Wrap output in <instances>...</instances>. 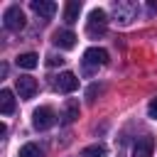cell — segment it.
<instances>
[{
    "label": "cell",
    "instance_id": "obj_1",
    "mask_svg": "<svg viewBox=\"0 0 157 157\" xmlns=\"http://www.w3.org/2000/svg\"><path fill=\"white\" fill-rule=\"evenodd\" d=\"M105 25H108V15H105V10L93 7V10H91V15H88L86 34H88V37H101V34L105 32Z\"/></svg>",
    "mask_w": 157,
    "mask_h": 157
},
{
    "label": "cell",
    "instance_id": "obj_2",
    "mask_svg": "<svg viewBox=\"0 0 157 157\" xmlns=\"http://www.w3.org/2000/svg\"><path fill=\"white\" fill-rule=\"evenodd\" d=\"M113 15H115V20L120 25H128L137 15V2H132V0H118V2H113Z\"/></svg>",
    "mask_w": 157,
    "mask_h": 157
},
{
    "label": "cell",
    "instance_id": "obj_3",
    "mask_svg": "<svg viewBox=\"0 0 157 157\" xmlns=\"http://www.w3.org/2000/svg\"><path fill=\"white\" fill-rule=\"evenodd\" d=\"M108 64V52L101 49V47H91L83 52V71L86 74H93V66H103Z\"/></svg>",
    "mask_w": 157,
    "mask_h": 157
},
{
    "label": "cell",
    "instance_id": "obj_4",
    "mask_svg": "<svg viewBox=\"0 0 157 157\" xmlns=\"http://www.w3.org/2000/svg\"><path fill=\"white\" fill-rule=\"evenodd\" d=\"M56 123V115H54V110L49 108V105H39L34 113H32V128L34 130H49L52 125Z\"/></svg>",
    "mask_w": 157,
    "mask_h": 157
},
{
    "label": "cell",
    "instance_id": "obj_5",
    "mask_svg": "<svg viewBox=\"0 0 157 157\" xmlns=\"http://www.w3.org/2000/svg\"><path fill=\"white\" fill-rule=\"evenodd\" d=\"M2 25L10 29V32H20L25 27V12L20 10V5H10L2 15Z\"/></svg>",
    "mask_w": 157,
    "mask_h": 157
},
{
    "label": "cell",
    "instance_id": "obj_6",
    "mask_svg": "<svg viewBox=\"0 0 157 157\" xmlns=\"http://www.w3.org/2000/svg\"><path fill=\"white\" fill-rule=\"evenodd\" d=\"M54 88L61 91V93H74V91L78 88V78H76V74H71V71H61V74L54 78Z\"/></svg>",
    "mask_w": 157,
    "mask_h": 157
},
{
    "label": "cell",
    "instance_id": "obj_7",
    "mask_svg": "<svg viewBox=\"0 0 157 157\" xmlns=\"http://www.w3.org/2000/svg\"><path fill=\"white\" fill-rule=\"evenodd\" d=\"M15 88H17L20 98L27 101V98H32L37 93V81L32 76H20V78H15Z\"/></svg>",
    "mask_w": 157,
    "mask_h": 157
},
{
    "label": "cell",
    "instance_id": "obj_8",
    "mask_svg": "<svg viewBox=\"0 0 157 157\" xmlns=\"http://www.w3.org/2000/svg\"><path fill=\"white\" fill-rule=\"evenodd\" d=\"M76 34L71 32V29H56L54 32V37H52V42L59 47V49H74L76 47Z\"/></svg>",
    "mask_w": 157,
    "mask_h": 157
},
{
    "label": "cell",
    "instance_id": "obj_9",
    "mask_svg": "<svg viewBox=\"0 0 157 157\" xmlns=\"http://www.w3.org/2000/svg\"><path fill=\"white\" fill-rule=\"evenodd\" d=\"M152 152H155V137L152 135L137 137V142L132 147V157H152Z\"/></svg>",
    "mask_w": 157,
    "mask_h": 157
},
{
    "label": "cell",
    "instance_id": "obj_10",
    "mask_svg": "<svg viewBox=\"0 0 157 157\" xmlns=\"http://www.w3.org/2000/svg\"><path fill=\"white\" fill-rule=\"evenodd\" d=\"M32 10L39 17H52L56 12V2H52V0H32Z\"/></svg>",
    "mask_w": 157,
    "mask_h": 157
},
{
    "label": "cell",
    "instance_id": "obj_11",
    "mask_svg": "<svg viewBox=\"0 0 157 157\" xmlns=\"http://www.w3.org/2000/svg\"><path fill=\"white\" fill-rule=\"evenodd\" d=\"M78 15H81V0H69L64 5V20H66V25L78 22Z\"/></svg>",
    "mask_w": 157,
    "mask_h": 157
},
{
    "label": "cell",
    "instance_id": "obj_12",
    "mask_svg": "<svg viewBox=\"0 0 157 157\" xmlns=\"http://www.w3.org/2000/svg\"><path fill=\"white\" fill-rule=\"evenodd\" d=\"M0 110H2V115H10L15 110V96H12L10 88H2L0 91Z\"/></svg>",
    "mask_w": 157,
    "mask_h": 157
},
{
    "label": "cell",
    "instance_id": "obj_13",
    "mask_svg": "<svg viewBox=\"0 0 157 157\" xmlns=\"http://www.w3.org/2000/svg\"><path fill=\"white\" fill-rule=\"evenodd\" d=\"M64 123L69 125V123H74L76 118H78V101H74V98H69L66 103H64Z\"/></svg>",
    "mask_w": 157,
    "mask_h": 157
},
{
    "label": "cell",
    "instance_id": "obj_14",
    "mask_svg": "<svg viewBox=\"0 0 157 157\" xmlns=\"http://www.w3.org/2000/svg\"><path fill=\"white\" fill-rule=\"evenodd\" d=\"M15 64H17L20 69H34V66L39 64V56L32 54V52H27V54H20V56L15 59Z\"/></svg>",
    "mask_w": 157,
    "mask_h": 157
},
{
    "label": "cell",
    "instance_id": "obj_15",
    "mask_svg": "<svg viewBox=\"0 0 157 157\" xmlns=\"http://www.w3.org/2000/svg\"><path fill=\"white\" fill-rule=\"evenodd\" d=\"M44 152H42V147L39 145H34V142H27V145H22L20 147V157H42Z\"/></svg>",
    "mask_w": 157,
    "mask_h": 157
},
{
    "label": "cell",
    "instance_id": "obj_16",
    "mask_svg": "<svg viewBox=\"0 0 157 157\" xmlns=\"http://www.w3.org/2000/svg\"><path fill=\"white\" fill-rule=\"evenodd\" d=\"M81 157H105V147L103 145H88V147H83Z\"/></svg>",
    "mask_w": 157,
    "mask_h": 157
},
{
    "label": "cell",
    "instance_id": "obj_17",
    "mask_svg": "<svg viewBox=\"0 0 157 157\" xmlns=\"http://www.w3.org/2000/svg\"><path fill=\"white\" fill-rule=\"evenodd\" d=\"M61 64H64V59L59 54H47V66H61Z\"/></svg>",
    "mask_w": 157,
    "mask_h": 157
},
{
    "label": "cell",
    "instance_id": "obj_18",
    "mask_svg": "<svg viewBox=\"0 0 157 157\" xmlns=\"http://www.w3.org/2000/svg\"><path fill=\"white\" fill-rule=\"evenodd\" d=\"M147 115H150L152 120H157V98L150 101V105H147Z\"/></svg>",
    "mask_w": 157,
    "mask_h": 157
},
{
    "label": "cell",
    "instance_id": "obj_19",
    "mask_svg": "<svg viewBox=\"0 0 157 157\" xmlns=\"http://www.w3.org/2000/svg\"><path fill=\"white\" fill-rule=\"evenodd\" d=\"M96 93H101V86H96V83H93V86H91V88L86 91V96H88V98L93 101V98H96Z\"/></svg>",
    "mask_w": 157,
    "mask_h": 157
},
{
    "label": "cell",
    "instance_id": "obj_20",
    "mask_svg": "<svg viewBox=\"0 0 157 157\" xmlns=\"http://www.w3.org/2000/svg\"><path fill=\"white\" fill-rule=\"evenodd\" d=\"M150 12H157V0H152V2H150Z\"/></svg>",
    "mask_w": 157,
    "mask_h": 157
}]
</instances>
